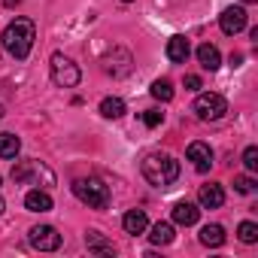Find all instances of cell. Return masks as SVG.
I'll use <instances>...</instances> for the list:
<instances>
[{
    "instance_id": "1",
    "label": "cell",
    "mask_w": 258,
    "mask_h": 258,
    "mask_svg": "<svg viewBox=\"0 0 258 258\" xmlns=\"http://www.w3.org/2000/svg\"><path fill=\"white\" fill-rule=\"evenodd\" d=\"M34 40H37V28L31 19H16L7 25L4 37H0V43H4L7 55H13L16 61H25L34 49Z\"/></svg>"
},
{
    "instance_id": "2",
    "label": "cell",
    "mask_w": 258,
    "mask_h": 258,
    "mask_svg": "<svg viewBox=\"0 0 258 258\" xmlns=\"http://www.w3.org/2000/svg\"><path fill=\"white\" fill-rule=\"evenodd\" d=\"M143 176L155 188H167L179 179V161L167 152H152L143 158Z\"/></svg>"
},
{
    "instance_id": "3",
    "label": "cell",
    "mask_w": 258,
    "mask_h": 258,
    "mask_svg": "<svg viewBox=\"0 0 258 258\" xmlns=\"http://www.w3.org/2000/svg\"><path fill=\"white\" fill-rule=\"evenodd\" d=\"M73 195L88 204L91 210H106L109 207V188L97 179V176H85V179H76L73 182Z\"/></svg>"
},
{
    "instance_id": "4",
    "label": "cell",
    "mask_w": 258,
    "mask_h": 258,
    "mask_svg": "<svg viewBox=\"0 0 258 258\" xmlns=\"http://www.w3.org/2000/svg\"><path fill=\"white\" fill-rule=\"evenodd\" d=\"M13 179H16V182H25V185H52V182H55V173H52L43 161L28 158V161H16Z\"/></svg>"
},
{
    "instance_id": "5",
    "label": "cell",
    "mask_w": 258,
    "mask_h": 258,
    "mask_svg": "<svg viewBox=\"0 0 258 258\" xmlns=\"http://www.w3.org/2000/svg\"><path fill=\"white\" fill-rule=\"evenodd\" d=\"M52 82L58 85V88H76L79 85V79H82V73H79V67L70 61V58H64L61 52L58 55H52Z\"/></svg>"
},
{
    "instance_id": "6",
    "label": "cell",
    "mask_w": 258,
    "mask_h": 258,
    "mask_svg": "<svg viewBox=\"0 0 258 258\" xmlns=\"http://www.w3.org/2000/svg\"><path fill=\"white\" fill-rule=\"evenodd\" d=\"M195 112H198V118H204V121H219L225 112H228V100L222 97V94H201L198 100H195Z\"/></svg>"
},
{
    "instance_id": "7",
    "label": "cell",
    "mask_w": 258,
    "mask_h": 258,
    "mask_svg": "<svg viewBox=\"0 0 258 258\" xmlns=\"http://www.w3.org/2000/svg\"><path fill=\"white\" fill-rule=\"evenodd\" d=\"M28 237H31V246L40 249V252H55L61 246V234L52 225H37V228H31Z\"/></svg>"
},
{
    "instance_id": "8",
    "label": "cell",
    "mask_w": 258,
    "mask_h": 258,
    "mask_svg": "<svg viewBox=\"0 0 258 258\" xmlns=\"http://www.w3.org/2000/svg\"><path fill=\"white\" fill-rule=\"evenodd\" d=\"M219 28H222V34L237 37V34L246 28V10H243V7H228V10L219 16Z\"/></svg>"
},
{
    "instance_id": "9",
    "label": "cell",
    "mask_w": 258,
    "mask_h": 258,
    "mask_svg": "<svg viewBox=\"0 0 258 258\" xmlns=\"http://www.w3.org/2000/svg\"><path fill=\"white\" fill-rule=\"evenodd\" d=\"M185 155H188V161L195 164L198 173H207V170L213 167V149H210L207 143H191Z\"/></svg>"
},
{
    "instance_id": "10",
    "label": "cell",
    "mask_w": 258,
    "mask_h": 258,
    "mask_svg": "<svg viewBox=\"0 0 258 258\" xmlns=\"http://www.w3.org/2000/svg\"><path fill=\"white\" fill-rule=\"evenodd\" d=\"M198 204H201L204 210H219V207L225 204V188H222L219 182L201 185V191H198Z\"/></svg>"
},
{
    "instance_id": "11",
    "label": "cell",
    "mask_w": 258,
    "mask_h": 258,
    "mask_svg": "<svg viewBox=\"0 0 258 258\" xmlns=\"http://www.w3.org/2000/svg\"><path fill=\"white\" fill-rule=\"evenodd\" d=\"M121 228L131 234V237H137V234H143V231L149 228V216H146L143 210H127L124 219H121Z\"/></svg>"
},
{
    "instance_id": "12",
    "label": "cell",
    "mask_w": 258,
    "mask_h": 258,
    "mask_svg": "<svg viewBox=\"0 0 258 258\" xmlns=\"http://www.w3.org/2000/svg\"><path fill=\"white\" fill-rule=\"evenodd\" d=\"M188 55H191V46H188V40L185 37H170L167 40V58L173 61V64H185L188 61Z\"/></svg>"
},
{
    "instance_id": "13",
    "label": "cell",
    "mask_w": 258,
    "mask_h": 258,
    "mask_svg": "<svg viewBox=\"0 0 258 258\" xmlns=\"http://www.w3.org/2000/svg\"><path fill=\"white\" fill-rule=\"evenodd\" d=\"M198 216H201V210H198V204H191V201H179L176 207H173V222L176 225H195L198 222Z\"/></svg>"
},
{
    "instance_id": "14",
    "label": "cell",
    "mask_w": 258,
    "mask_h": 258,
    "mask_svg": "<svg viewBox=\"0 0 258 258\" xmlns=\"http://www.w3.org/2000/svg\"><path fill=\"white\" fill-rule=\"evenodd\" d=\"M25 207H28L31 213H49V210H52V198H49V191L34 188V191L25 195Z\"/></svg>"
},
{
    "instance_id": "15",
    "label": "cell",
    "mask_w": 258,
    "mask_h": 258,
    "mask_svg": "<svg viewBox=\"0 0 258 258\" xmlns=\"http://www.w3.org/2000/svg\"><path fill=\"white\" fill-rule=\"evenodd\" d=\"M198 61H201L204 70H219L222 55H219V49H216L213 43H204V46H198Z\"/></svg>"
},
{
    "instance_id": "16",
    "label": "cell",
    "mask_w": 258,
    "mask_h": 258,
    "mask_svg": "<svg viewBox=\"0 0 258 258\" xmlns=\"http://www.w3.org/2000/svg\"><path fill=\"white\" fill-rule=\"evenodd\" d=\"M85 246H88V252H94V255H115V246H112L109 240H103V234H97V231H88V234H85Z\"/></svg>"
},
{
    "instance_id": "17",
    "label": "cell",
    "mask_w": 258,
    "mask_h": 258,
    "mask_svg": "<svg viewBox=\"0 0 258 258\" xmlns=\"http://www.w3.org/2000/svg\"><path fill=\"white\" fill-rule=\"evenodd\" d=\"M201 243L210 246V249L222 246V243H225V228H222V225H204V228H201Z\"/></svg>"
},
{
    "instance_id": "18",
    "label": "cell",
    "mask_w": 258,
    "mask_h": 258,
    "mask_svg": "<svg viewBox=\"0 0 258 258\" xmlns=\"http://www.w3.org/2000/svg\"><path fill=\"white\" fill-rule=\"evenodd\" d=\"M100 115L103 118H121L124 115V100L121 97H103L100 100Z\"/></svg>"
},
{
    "instance_id": "19",
    "label": "cell",
    "mask_w": 258,
    "mask_h": 258,
    "mask_svg": "<svg viewBox=\"0 0 258 258\" xmlns=\"http://www.w3.org/2000/svg\"><path fill=\"white\" fill-rule=\"evenodd\" d=\"M149 240H152L155 246H167V243H173V225H170V222H158V225H152Z\"/></svg>"
},
{
    "instance_id": "20",
    "label": "cell",
    "mask_w": 258,
    "mask_h": 258,
    "mask_svg": "<svg viewBox=\"0 0 258 258\" xmlns=\"http://www.w3.org/2000/svg\"><path fill=\"white\" fill-rule=\"evenodd\" d=\"M22 149V140L16 134H0V158H16Z\"/></svg>"
},
{
    "instance_id": "21",
    "label": "cell",
    "mask_w": 258,
    "mask_h": 258,
    "mask_svg": "<svg viewBox=\"0 0 258 258\" xmlns=\"http://www.w3.org/2000/svg\"><path fill=\"white\" fill-rule=\"evenodd\" d=\"M149 91H152V97H155V100H161V103L173 100V94H176V91H173V82H170V79H155Z\"/></svg>"
},
{
    "instance_id": "22",
    "label": "cell",
    "mask_w": 258,
    "mask_h": 258,
    "mask_svg": "<svg viewBox=\"0 0 258 258\" xmlns=\"http://www.w3.org/2000/svg\"><path fill=\"white\" fill-rule=\"evenodd\" d=\"M237 237L243 240V243H258V225L255 222H240V228H237Z\"/></svg>"
},
{
    "instance_id": "23",
    "label": "cell",
    "mask_w": 258,
    "mask_h": 258,
    "mask_svg": "<svg viewBox=\"0 0 258 258\" xmlns=\"http://www.w3.org/2000/svg\"><path fill=\"white\" fill-rule=\"evenodd\" d=\"M255 185H258V182H255L252 176H234V188H237L240 195H252Z\"/></svg>"
},
{
    "instance_id": "24",
    "label": "cell",
    "mask_w": 258,
    "mask_h": 258,
    "mask_svg": "<svg viewBox=\"0 0 258 258\" xmlns=\"http://www.w3.org/2000/svg\"><path fill=\"white\" fill-rule=\"evenodd\" d=\"M140 118H143V124H146V127H158V124L164 121V112H161V109H146Z\"/></svg>"
},
{
    "instance_id": "25",
    "label": "cell",
    "mask_w": 258,
    "mask_h": 258,
    "mask_svg": "<svg viewBox=\"0 0 258 258\" xmlns=\"http://www.w3.org/2000/svg\"><path fill=\"white\" fill-rule=\"evenodd\" d=\"M243 164H246V170H258V149H255V146H246Z\"/></svg>"
},
{
    "instance_id": "26",
    "label": "cell",
    "mask_w": 258,
    "mask_h": 258,
    "mask_svg": "<svg viewBox=\"0 0 258 258\" xmlns=\"http://www.w3.org/2000/svg\"><path fill=\"white\" fill-rule=\"evenodd\" d=\"M201 85H204V82H201V76H185V88H188V91H198Z\"/></svg>"
},
{
    "instance_id": "27",
    "label": "cell",
    "mask_w": 258,
    "mask_h": 258,
    "mask_svg": "<svg viewBox=\"0 0 258 258\" xmlns=\"http://www.w3.org/2000/svg\"><path fill=\"white\" fill-rule=\"evenodd\" d=\"M240 61H243V55H240V52H234V55H231V67H240Z\"/></svg>"
},
{
    "instance_id": "28",
    "label": "cell",
    "mask_w": 258,
    "mask_h": 258,
    "mask_svg": "<svg viewBox=\"0 0 258 258\" xmlns=\"http://www.w3.org/2000/svg\"><path fill=\"white\" fill-rule=\"evenodd\" d=\"M19 4V0H4V7H16Z\"/></svg>"
},
{
    "instance_id": "29",
    "label": "cell",
    "mask_w": 258,
    "mask_h": 258,
    "mask_svg": "<svg viewBox=\"0 0 258 258\" xmlns=\"http://www.w3.org/2000/svg\"><path fill=\"white\" fill-rule=\"evenodd\" d=\"M240 4H258V0H240Z\"/></svg>"
},
{
    "instance_id": "30",
    "label": "cell",
    "mask_w": 258,
    "mask_h": 258,
    "mask_svg": "<svg viewBox=\"0 0 258 258\" xmlns=\"http://www.w3.org/2000/svg\"><path fill=\"white\" fill-rule=\"evenodd\" d=\"M0 121H4V103H0Z\"/></svg>"
},
{
    "instance_id": "31",
    "label": "cell",
    "mask_w": 258,
    "mask_h": 258,
    "mask_svg": "<svg viewBox=\"0 0 258 258\" xmlns=\"http://www.w3.org/2000/svg\"><path fill=\"white\" fill-rule=\"evenodd\" d=\"M0 213H4V198H0Z\"/></svg>"
},
{
    "instance_id": "32",
    "label": "cell",
    "mask_w": 258,
    "mask_h": 258,
    "mask_svg": "<svg viewBox=\"0 0 258 258\" xmlns=\"http://www.w3.org/2000/svg\"><path fill=\"white\" fill-rule=\"evenodd\" d=\"M121 4H131V0H121Z\"/></svg>"
}]
</instances>
